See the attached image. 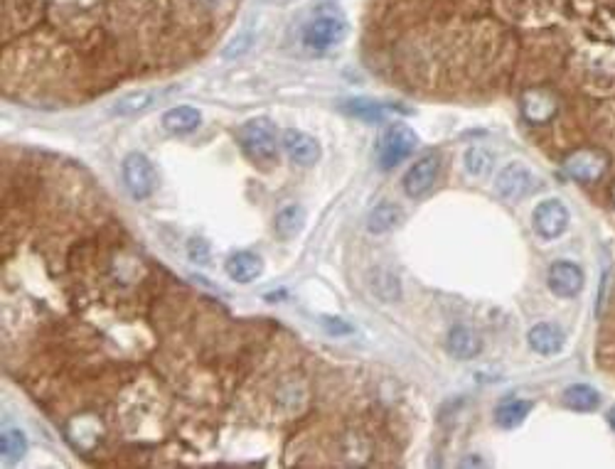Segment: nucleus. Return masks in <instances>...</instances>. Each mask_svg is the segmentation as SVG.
<instances>
[{
	"mask_svg": "<svg viewBox=\"0 0 615 469\" xmlns=\"http://www.w3.org/2000/svg\"><path fill=\"white\" fill-rule=\"evenodd\" d=\"M237 143L244 150V155L258 170H274L278 163V145H276V128L268 118H251L237 128Z\"/></svg>",
	"mask_w": 615,
	"mask_h": 469,
	"instance_id": "f257e3e1",
	"label": "nucleus"
},
{
	"mask_svg": "<svg viewBox=\"0 0 615 469\" xmlns=\"http://www.w3.org/2000/svg\"><path fill=\"white\" fill-rule=\"evenodd\" d=\"M418 145V135H416L407 124H391L379 138V148H377V163L382 170H391L399 163H404Z\"/></svg>",
	"mask_w": 615,
	"mask_h": 469,
	"instance_id": "f03ea898",
	"label": "nucleus"
},
{
	"mask_svg": "<svg viewBox=\"0 0 615 469\" xmlns=\"http://www.w3.org/2000/svg\"><path fill=\"white\" fill-rule=\"evenodd\" d=\"M349 33L348 20L340 13H323V15L313 17L303 30V42H306L310 50L325 52L338 47L340 42H345Z\"/></svg>",
	"mask_w": 615,
	"mask_h": 469,
	"instance_id": "7ed1b4c3",
	"label": "nucleus"
},
{
	"mask_svg": "<svg viewBox=\"0 0 615 469\" xmlns=\"http://www.w3.org/2000/svg\"><path fill=\"white\" fill-rule=\"evenodd\" d=\"M121 175H124L126 187L136 199H148L156 192L158 177H156L153 163L143 153H128L121 163Z\"/></svg>",
	"mask_w": 615,
	"mask_h": 469,
	"instance_id": "20e7f679",
	"label": "nucleus"
},
{
	"mask_svg": "<svg viewBox=\"0 0 615 469\" xmlns=\"http://www.w3.org/2000/svg\"><path fill=\"white\" fill-rule=\"evenodd\" d=\"M569 209L561 199H547V202H539L532 215V226L534 231L539 234L541 239L554 241L559 239L566 229H569Z\"/></svg>",
	"mask_w": 615,
	"mask_h": 469,
	"instance_id": "39448f33",
	"label": "nucleus"
},
{
	"mask_svg": "<svg viewBox=\"0 0 615 469\" xmlns=\"http://www.w3.org/2000/svg\"><path fill=\"white\" fill-rule=\"evenodd\" d=\"M534 187H537V177L524 163H509V165L502 167V173L495 180L498 195L502 199H509V202H519L527 195H532Z\"/></svg>",
	"mask_w": 615,
	"mask_h": 469,
	"instance_id": "423d86ee",
	"label": "nucleus"
},
{
	"mask_svg": "<svg viewBox=\"0 0 615 469\" xmlns=\"http://www.w3.org/2000/svg\"><path fill=\"white\" fill-rule=\"evenodd\" d=\"M439 173H441V160H439V155H424L418 163L411 165V170L404 177V192L411 199L426 197L433 190L436 180H439Z\"/></svg>",
	"mask_w": 615,
	"mask_h": 469,
	"instance_id": "0eeeda50",
	"label": "nucleus"
},
{
	"mask_svg": "<svg viewBox=\"0 0 615 469\" xmlns=\"http://www.w3.org/2000/svg\"><path fill=\"white\" fill-rule=\"evenodd\" d=\"M281 143L293 163H298V165H303V167L316 165L318 160H320V155H323L320 143H318L313 135L298 131V128H288V131H283Z\"/></svg>",
	"mask_w": 615,
	"mask_h": 469,
	"instance_id": "6e6552de",
	"label": "nucleus"
},
{
	"mask_svg": "<svg viewBox=\"0 0 615 469\" xmlns=\"http://www.w3.org/2000/svg\"><path fill=\"white\" fill-rule=\"evenodd\" d=\"M547 283L549 290L557 297H574L583 288V271L576 264L557 261V264L549 268Z\"/></svg>",
	"mask_w": 615,
	"mask_h": 469,
	"instance_id": "1a4fd4ad",
	"label": "nucleus"
},
{
	"mask_svg": "<svg viewBox=\"0 0 615 469\" xmlns=\"http://www.w3.org/2000/svg\"><path fill=\"white\" fill-rule=\"evenodd\" d=\"M264 273V261L261 255H257L254 251H237V254L229 255L227 261V275L234 280V283H254L257 278H261Z\"/></svg>",
	"mask_w": 615,
	"mask_h": 469,
	"instance_id": "9d476101",
	"label": "nucleus"
},
{
	"mask_svg": "<svg viewBox=\"0 0 615 469\" xmlns=\"http://www.w3.org/2000/svg\"><path fill=\"white\" fill-rule=\"evenodd\" d=\"M529 346H532L537 354L551 356L559 354L566 344V334L559 324H551V322H539L529 330Z\"/></svg>",
	"mask_w": 615,
	"mask_h": 469,
	"instance_id": "9b49d317",
	"label": "nucleus"
},
{
	"mask_svg": "<svg viewBox=\"0 0 615 469\" xmlns=\"http://www.w3.org/2000/svg\"><path fill=\"white\" fill-rule=\"evenodd\" d=\"M603 170H606V160L599 153H590V150H579L566 160V173L579 182L599 180Z\"/></svg>",
	"mask_w": 615,
	"mask_h": 469,
	"instance_id": "f8f14e48",
	"label": "nucleus"
},
{
	"mask_svg": "<svg viewBox=\"0 0 615 469\" xmlns=\"http://www.w3.org/2000/svg\"><path fill=\"white\" fill-rule=\"evenodd\" d=\"M482 342L480 337L475 334L470 327L466 324H456L449 334V352L450 356H456L460 362H466V359H473V356L480 354Z\"/></svg>",
	"mask_w": 615,
	"mask_h": 469,
	"instance_id": "ddd939ff",
	"label": "nucleus"
},
{
	"mask_svg": "<svg viewBox=\"0 0 615 469\" xmlns=\"http://www.w3.org/2000/svg\"><path fill=\"white\" fill-rule=\"evenodd\" d=\"M522 111L532 124H547L549 118L557 114V99L549 91L534 89L524 96Z\"/></svg>",
	"mask_w": 615,
	"mask_h": 469,
	"instance_id": "4468645a",
	"label": "nucleus"
},
{
	"mask_svg": "<svg viewBox=\"0 0 615 469\" xmlns=\"http://www.w3.org/2000/svg\"><path fill=\"white\" fill-rule=\"evenodd\" d=\"M532 408H534L532 401H524V398H508V401H502V404L495 408V423L505 430L519 428L524 423V418L532 413Z\"/></svg>",
	"mask_w": 615,
	"mask_h": 469,
	"instance_id": "2eb2a0df",
	"label": "nucleus"
},
{
	"mask_svg": "<svg viewBox=\"0 0 615 469\" xmlns=\"http://www.w3.org/2000/svg\"><path fill=\"white\" fill-rule=\"evenodd\" d=\"M202 121V114L195 106H175L163 114V128L175 135L192 133Z\"/></svg>",
	"mask_w": 615,
	"mask_h": 469,
	"instance_id": "dca6fc26",
	"label": "nucleus"
},
{
	"mask_svg": "<svg viewBox=\"0 0 615 469\" xmlns=\"http://www.w3.org/2000/svg\"><path fill=\"white\" fill-rule=\"evenodd\" d=\"M306 219H308L306 209L300 205L283 206L274 219V229L276 234H278V239L283 241L296 239L300 231H303V226H306Z\"/></svg>",
	"mask_w": 615,
	"mask_h": 469,
	"instance_id": "f3484780",
	"label": "nucleus"
},
{
	"mask_svg": "<svg viewBox=\"0 0 615 469\" xmlns=\"http://www.w3.org/2000/svg\"><path fill=\"white\" fill-rule=\"evenodd\" d=\"M397 106H384L379 101H369V99H352L345 101L342 104V111L352 118H359V121H365V124H379L384 121L389 111H394Z\"/></svg>",
	"mask_w": 615,
	"mask_h": 469,
	"instance_id": "a211bd4d",
	"label": "nucleus"
},
{
	"mask_svg": "<svg viewBox=\"0 0 615 469\" xmlns=\"http://www.w3.org/2000/svg\"><path fill=\"white\" fill-rule=\"evenodd\" d=\"M564 405L571 411L590 413L600 405V395L596 388L586 386V384H574L564 391Z\"/></svg>",
	"mask_w": 615,
	"mask_h": 469,
	"instance_id": "6ab92c4d",
	"label": "nucleus"
},
{
	"mask_svg": "<svg viewBox=\"0 0 615 469\" xmlns=\"http://www.w3.org/2000/svg\"><path fill=\"white\" fill-rule=\"evenodd\" d=\"M404 219L401 215V209L397 205H379L369 215V222H367V229L372 231V234H387V231L397 229L399 222Z\"/></svg>",
	"mask_w": 615,
	"mask_h": 469,
	"instance_id": "aec40b11",
	"label": "nucleus"
},
{
	"mask_svg": "<svg viewBox=\"0 0 615 469\" xmlns=\"http://www.w3.org/2000/svg\"><path fill=\"white\" fill-rule=\"evenodd\" d=\"M0 453L5 462H20L27 454V437L23 430H5L0 437Z\"/></svg>",
	"mask_w": 615,
	"mask_h": 469,
	"instance_id": "412c9836",
	"label": "nucleus"
},
{
	"mask_svg": "<svg viewBox=\"0 0 615 469\" xmlns=\"http://www.w3.org/2000/svg\"><path fill=\"white\" fill-rule=\"evenodd\" d=\"M153 99H156V94H153V91H134V94H126V96H121V99L114 104L111 114H116V115L141 114V111H146V108L153 104Z\"/></svg>",
	"mask_w": 615,
	"mask_h": 469,
	"instance_id": "4be33fe9",
	"label": "nucleus"
},
{
	"mask_svg": "<svg viewBox=\"0 0 615 469\" xmlns=\"http://www.w3.org/2000/svg\"><path fill=\"white\" fill-rule=\"evenodd\" d=\"M492 155L490 150L482 148V145H473V148L466 150V155H463V165H466V173L473 175V177H482V175L490 173L492 167Z\"/></svg>",
	"mask_w": 615,
	"mask_h": 469,
	"instance_id": "5701e85b",
	"label": "nucleus"
},
{
	"mask_svg": "<svg viewBox=\"0 0 615 469\" xmlns=\"http://www.w3.org/2000/svg\"><path fill=\"white\" fill-rule=\"evenodd\" d=\"M372 290H375L377 297L384 300V303L399 300V295H401L399 280H397V275H391L389 271H382V268L372 273Z\"/></svg>",
	"mask_w": 615,
	"mask_h": 469,
	"instance_id": "b1692460",
	"label": "nucleus"
},
{
	"mask_svg": "<svg viewBox=\"0 0 615 469\" xmlns=\"http://www.w3.org/2000/svg\"><path fill=\"white\" fill-rule=\"evenodd\" d=\"M320 324H323V330L328 334H333V337H348L355 332V327L349 324L348 320H342V317H330V314H323L320 317Z\"/></svg>",
	"mask_w": 615,
	"mask_h": 469,
	"instance_id": "393cba45",
	"label": "nucleus"
},
{
	"mask_svg": "<svg viewBox=\"0 0 615 469\" xmlns=\"http://www.w3.org/2000/svg\"><path fill=\"white\" fill-rule=\"evenodd\" d=\"M251 42H254L251 40V35H239V37L232 42V47H227L225 50V57H229V59L241 57V55L251 47Z\"/></svg>",
	"mask_w": 615,
	"mask_h": 469,
	"instance_id": "a878e982",
	"label": "nucleus"
},
{
	"mask_svg": "<svg viewBox=\"0 0 615 469\" xmlns=\"http://www.w3.org/2000/svg\"><path fill=\"white\" fill-rule=\"evenodd\" d=\"M187 251H190V258L195 261V264L205 265L209 261V246L202 239H192V244H190V248H187Z\"/></svg>",
	"mask_w": 615,
	"mask_h": 469,
	"instance_id": "bb28decb",
	"label": "nucleus"
},
{
	"mask_svg": "<svg viewBox=\"0 0 615 469\" xmlns=\"http://www.w3.org/2000/svg\"><path fill=\"white\" fill-rule=\"evenodd\" d=\"M608 423H610V425H613V430H615V408L608 413Z\"/></svg>",
	"mask_w": 615,
	"mask_h": 469,
	"instance_id": "cd10ccee",
	"label": "nucleus"
}]
</instances>
